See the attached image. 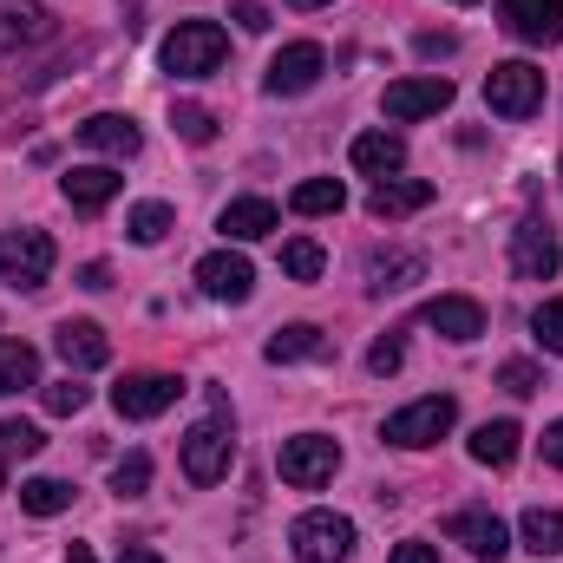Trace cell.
Segmentation results:
<instances>
[{"mask_svg":"<svg viewBox=\"0 0 563 563\" xmlns=\"http://www.w3.org/2000/svg\"><path fill=\"white\" fill-rule=\"evenodd\" d=\"M230 459H236V420H230V407L217 394L210 400V420H197L184 432V478L190 485H217L230 472Z\"/></svg>","mask_w":563,"mask_h":563,"instance_id":"obj_1","label":"cell"},{"mask_svg":"<svg viewBox=\"0 0 563 563\" xmlns=\"http://www.w3.org/2000/svg\"><path fill=\"white\" fill-rule=\"evenodd\" d=\"M223 53H230V33H223L217 20H184V26L164 40V73H177V79H210V73L223 66Z\"/></svg>","mask_w":563,"mask_h":563,"instance_id":"obj_2","label":"cell"},{"mask_svg":"<svg viewBox=\"0 0 563 563\" xmlns=\"http://www.w3.org/2000/svg\"><path fill=\"white\" fill-rule=\"evenodd\" d=\"M288 544H295V563H347L354 558V518H341V511H301L288 525Z\"/></svg>","mask_w":563,"mask_h":563,"instance_id":"obj_3","label":"cell"},{"mask_svg":"<svg viewBox=\"0 0 563 563\" xmlns=\"http://www.w3.org/2000/svg\"><path fill=\"white\" fill-rule=\"evenodd\" d=\"M485 106H492L498 119H531V112H544V73H538L531 59H505V66H492V79H485Z\"/></svg>","mask_w":563,"mask_h":563,"instance_id":"obj_4","label":"cell"},{"mask_svg":"<svg viewBox=\"0 0 563 563\" xmlns=\"http://www.w3.org/2000/svg\"><path fill=\"white\" fill-rule=\"evenodd\" d=\"M276 465L295 492H314V485H328V478L341 472V445H334L328 432H295V439H282Z\"/></svg>","mask_w":563,"mask_h":563,"instance_id":"obj_5","label":"cell"},{"mask_svg":"<svg viewBox=\"0 0 563 563\" xmlns=\"http://www.w3.org/2000/svg\"><path fill=\"white\" fill-rule=\"evenodd\" d=\"M452 420H459V400L452 394H426V400H413V407H400L394 420H387V445H407V452H420V445H439L445 432H452Z\"/></svg>","mask_w":563,"mask_h":563,"instance_id":"obj_6","label":"cell"},{"mask_svg":"<svg viewBox=\"0 0 563 563\" xmlns=\"http://www.w3.org/2000/svg\"><path fill=\"white\" fill-rule=\"evenodd\" d=\"M53 263H59V250L46 230H7L0 236V282L7 288H40L53 276Z\"/></svg>","mask_w":563,"mask_h":563,"instance_id":"obj_7","label":"cell"},{"mask_svg":"<svg viewBox=\"0 0 563 563\" xmlns=\"http://www.w3.org/2000/svg\"><path fill=\"white\" fill-rule=\"evenodd\" d=\"M177 394H184L177 374H125V380L112 387V413H119V420H157V413L177 407Z\"/></svg>","mask_w":563,"mask_h":563,"instance_id":"obj_8","label":"cell"},{"mask_svg":"<svg viewBox=\"0 0 563 563\" xmlns=\"http://www.w3.org/2000/svg\"><path fill=\"white\" fill-rule=\"evenodd\" d=\"M321 73H328V53L314 46V40H295V46H282L276 59H269V92L276 99H301V92H314L321 86Z\"/></svg>","mask_w":563,"mask_h":563,"instance_id":"obj_9","label":"cell"},{"mask_svg":"<svg viewBox=\"0 0 563 563\" xmlns=\"http://www.w3.org/2000/svg\"><path fill=\"white\" fill-rule=\"evenodd\" d=\"M445 538H452V544H465L478 563H505V558H511V531H505L485 505L452 511V518H445Z\"/></svg>","mask_w":563,"mask_h":563,"instance_id":"obj_10","label":"cell"},{"mask_svg":"<svg viewBox=\"0 0 563 563\" xmlns=\"http://www.w3.org/2000/svg\"><path fill=\"white\" fill-rule=\"evenodd\" d=\"M452 106V79L426 73V79H394L387 86V119L394 125H413V119H439Z\"/></svg>","mask_w":563,"mask_h":563,"instance_id":"obj_11","label":"cell"},{"mask_svg":"<svg viewBox=\"0 0 563 563\" xmlns=\"http://www.w3.org/2000/svg\"><path fill=\"white\" fill-rule=\"evenodd\" d=\"M558 263H563L558 236H551L538 217H525V223L511 230V269H518L525 282H551V276H558Z\"/></svg>","mask_w":563,"mask_h":563,"instance_id":"obj_12","label":"cell"},{"mask_svg":"<svg viewBox=\"0 0 563 563\" xmlns=\"http://www.w3.org/2000/svg\"><path fill=\"white\" fill-rule=\"evenodd\" d=\"M197 288H203L210 301H250V295H256V269H250V256L217 250V256L197 263Z\"/></svg>","mask_w":563,"mask_h":563,"instance_id":"obj_13","label":"cell"},{"mask_svg":"<svg viewBox=\"0 0 563 563\" xmlns=\"http://www.w3.org/2000/svg\"><path fill=\"white\" fill-rule=\"evenodd\" d=\"M498 13L525 46H558L563 40V0H498Z\"/></svg>","mask_w":563,"mask_h":563,"instance_id":"obj_14","label":"cell"},{"mask_svg":"<svg viewBox=\"0 0 563 563\" xmlns=\"http://www.w3.org/2000/svg\"><path fill=\"white\" fill-rule=\"evenodd\" d=\"M53 347H59V361H66L73 374H92V367L112 361V341H106L99 321H59V328H53Z\"/></svg>","mask_w":563,"mask_h":563,"instance_id":"obj_15","label":"cell"},{"mask_svg":"<svg viewBox=\"0 0 563 563\" xmlns=\"http://www.w3.org/2000/svg\"><path fill=\"white\" fill-rule=\"evenodd\" d=\"M40 40H53V13L40 0H0V53L40 46Z\"/></svg>","mask_w":563,"mask_h":563,"instance_id":"obj_16","label":"cell"},{"mask_svg":"<svg viewBox=\"0 0 563 563\" xmlns=\"http://www.w3.org/2000/svg\"><path fill=\"white\" fill-rule=\"evenodd\" d=\"M420 321L432 334H445V341H478V334H485V308H478L472 295H439V301H426Z\"/></svg>","mask_w":563,"mask_h":563,"instance_id":"obj_17","label":"cell"},{"mask_svg":"<svg viewBox=\"0 0 563 563\" xmlns=\"http://www.w3.org/2000/svg\"><path fill=\"white\" fill-rule=\"evenodd\" d=\"M432 203V184L426 177H380L374 190H367V210L380 217V223H394V217H413Z\"/></svg>","mask_w":563,"mask_h":563,"instance_id":"obj_18","label":"cell"},{"mask_svg":"<svg viewBox=\"0 0 563 563\" xmlns=\"http://www.w3.org/2000/svg\"><path fill=\"white\" fill-rule=\"evenodd\" d=\"M79 144H86V151H106V157H139L144 132L125 119V112H99V119L79 125Z\"/></svg>","mask_w":563,"mask_h":563,"instance_id":"obj_19","label":"cell"},{"mask_svg":"<svg viewBox=\"0 0 563 563\" xmlns=\"http://www.w3.org/2000/svg\"><path fill=\"white\" fill-rule=\"evenodd\" d=\"M347 157H354V170H367V177H400V170H407V139H400V132H361V139L347 144Z\"/></svg>","mask_w":563,"mask_h":563,"instance_id":"obj_20","label":"cell"},{"mask_svg":"<svg viewBox=\"0 0 563 563\" xmlns=\"http://www.w3.org/2000/svg\"><path fill=\"white\" fill-rule=\"evenodd\" d=\"M59 190H66V203H73V210H86V217H92V210H106V203L119 197V170H106V164H79V170H66V177H59Z\"/></svg>","mask_w":563,"mask_h":563,"instance_id":"obj_21","label":"cell"},{"mask_svg":"<svg viewBox=\"0 0 563 563\" xmlns=\"http://www.w3.org/2000/svg\"><path fill=\"white\" fill-rule=\"evenodd\" d=\"M282 217L269 197H236V203H223V217H217V230L230 236V243H256V236H269Z\"/></svg>","mask_w":563,"mask_h":563,"instance_id":"obj_22","label":"cell"},{"mask_svg":"<svg viewBox=\"0 0 563 563\" xmlns=\"http://www.w3.org/2000/svg\"><path fill=\"white\" fill-rule=\"evenodd\" d=\"M426 282V256L413 250H380V256H367V288L374 295H400V288H413Z\"/></svg>","mask_w":563,"mask_h":563,"instance_id":"obj_23","label":"cell"},{"mask_svg":"<svg viewBox=\"0 0 563 563\" xmlns=\"http://www.w3.org/2000/svg\"><path fill=\"white\" fill-rule=\"evenodd\" d=\"M276 367H288V361H328V334L314 328V321H288V328H276L269 334V347H263Z\"/></svg>","mask_w":563,"mask_h":563,"instance_id":"obj_24","label":"cell"},{"mask_svg":"<svg viewBox=\"0 0 563 563\" xmlns=\"http://www.w3.org/2000/svg\"><path fill=\"white\" fill-rule=\"evenodd\" d=\"M518 439H525L518 420H485L478 432H472V459H478V465H492V472H505V465L518 459Z\"/></svg>","mask_w":563,"mask_h":563,"instance_id":"obj_25","label":"cell"},{"mask_svg":"<svg viewBox=\"0 0 563 563\" xmlns=\"http://www.w3.org/2000/svg\"><path fill=\"white\" fill-rule=\"evenodd\" d=\"M288 210L295 217H334V210H347V184L341 177H308V184L288 190Z\"/></svg>","mask_w":563,"mask_h":563,"instance_id":"obj_26","label":"cell"},{"mask_svg":"<svg viewBox=\"0 0 563 563\" xmlns=\"http://www.w3.org/2000/svg\"><path fill=\"white\" fill-rule=\"evenodd\" d=\"M518 531H525V551H538V558H563V511H551V505H531Z\"/></svg>","mask_w":563,"mask_h":563,"instance_id":"obj_27","label":"cell"},{"mask_svg":"<svg viewBox=\"0 0 563 563\" xmlns=\"http://www.w3.org/2000/svg\"><path fill=\"white\" fill-rule=\"evenodd\" d=\"M20 387H40V354L26 341H0V394H20Z\"/></svg>","mask_w":563,"mask_h":563,"instance_id":"obj_28","label":"cell"},{"mask_svg":"<svg viewBox=\"0 0 563 563\" xmlns=\"http://www.w3.org/2000/svg\"><path fill=\"white\" fill-rule=\"evenodd\" d=\"M20 505H26L33 518H59V511L73 505V485H66V478H26V485H20Z\"/></svg>","mask_w":563,"mask_h":563,"instance_id":"obj_29","label":"cell"},{"mask_svg":"<svg viewBox=\"0 0 563 563\" xmlns=\"http://www.w3.org/2000/svg\"><path fill=\"white\" fill-rule=\"evenodd\" d=\"M170 223H177V217H170V203H132V217H125L132 243H144V250H151V243H164V236H170Z\"/></svg>","mask_w":563,"mask_h":563,"instance_id":"obj_30","label":"cell"},{"mask_svg":"<svg viewBox=\"0 0 563 563\" xmlns=\"http://www.w3.org/2000/svg\"><path fill=\"white\" fill-rule=\"evenodd\" d=\"M328 269V256H321V243H308V236H295V243H282V276L288 282H314Z\"/></svg>","mask_w":563,"mask_h":563,"instance_id":"obj_31","label":"cell"},{"mask_svg":"<svg viewBox=\"0 0 563 563\" xmlns=\"http://www.w3.org/2000/svg\"><path fill=\"white\" fill-rule=\"evenodd\" d=\"M40 400H46V413H59V420H73L86 400H92V387H79V374H66V380H53V387H40Z\"/></svg>","mask_w":563,"mask_h":563,"instance_id":"obj_32","label":"cell"},{"mask_svg":"<svg viewBox=\"0 0 563 563\" xmlns=\"http://www.w3.org/2000/svg\"><path fill=\"white\" fill-rule=\"evenodd\" d=\"M170 132L184 144H210L217 139V119H210L203 106H170Z\"/></svg>","mask_w":563,"mask_h":563,"instance_id":"obj_33","label":"cell"},{"mask_svg":"<svg viewBox=\"0 0 563 563\" xmlns=\"http://www.w3.org/2000/svg\"><path fill=\"white\" fill-rule=\"evenodd\" d=\"M531 334H538L544 354H563V295H551V301L531 314Z\"/></svg>","mask_w":563,"mask_h":563,"instance_id":"obj_34","label":"cell"},{"mask_svg":"<svg viewBox=\"0 0 563 563\" xmlns=\"http://www.w3.org/2000/svg\"><path fill=\"white\" fill-rule=\"evenodd\" d=\"M400 367H407V341H400V334H380V341L367 347V374L387 380V374H400Z\"/></svg>","mask_w":563,"mask_h":563,"instance_id":"obj_35","label":"cell"},{"mask_svg":"<svg viewBox=\"0 0 563 563\" xmlns=\"http://www.w3.org/2000/svg\"><path fill=\"white\" fill-rule=\"evenodd\" d=\"M144 485H151V459H144V452H132V459L112 465V492H119V498H139Z\"/></svg>","mask_w":563,"mask_h":563,"instance_id":"obj_36","label":"cell"},{"mask_svg":"<svg viewBox=\"0 0 563 563\" xmlns=\"http://www.w3.org/2000/svg\"><path fill=\"white\" fill-rule=\"evenodd\" d=\"M46 439H40V426H26V420H0V452H13V459H33Z\"/></svg>","mask_w":563,"mask_h":563,"instance_id":"obj_37","label":"cell"},{"mask_svg":"<svg viewBox=\"0 0 563 563\" xmlns=\"http://www.w3.org/2000/svg\"><path fill=\"white\" fill-rule=\"evenodd\" d=\"M498 387L525 400V394H538V387H544V374H538L531 361H505V367H498Z\"/></svg>","mask_w":563,"mask_h":563,"instance_id":"obj_38","label":"cell"},{"mask_svg":"<svg viewBox=\"0 0 563 563\" xmlns=\"http://www.w3.org/2000/svg\"><path fill=\"white\" fill-rule=\"evenodd\" d=\"M236 26H243V33H263V26H269V7H263V0H236Z\"/></svg>","mask_w":563,"mask_h":563,"instance_id":"obj_39","label":"cell"},{"mask_svg":"<svg viewBox=\"0 0 563 563\" xmlns=\"http://www.w3.org/2000/svg\"><path fill=\"white\" fill-rule=\"evenodd\" d=\"M538 445H544V465H563V420L544 426V439H538Z\"/></svg>","mask_w":563,"mask_h":563,"instance_id":"obj_40","label":"cell"},{"mask_svg":"<svg viewBox=\"0 0 563 563\" xmlns=\"http://www.w3.org/2000/svg\"><path fill=\"white\" fill-rule=\"evenodd\" d=\"M387 563H439V551H432V544H400Z\"/></svg>","mask_w":563,"mask_h":563,"instance_id":"obj_41","label":"cell"},{"mask_svg":"<svg viewBox=\"0 0 563 563\" xmlns=\"http://www.w3.org/2000/svg\"><path fill=\"white\" fill-rule=\"evenodd\" d=\"M452 46H459L452 33H420V53H426V59H439V53H452Z\"/></svg>","mask_w":563,"mask_h":563,"instance_id":"obj_42","label":"cell"},{"mask_svg":"<svg viewBox=\"0 0 563 563\" xmlns=\"http://www.w3.org/2000/svg\"><path fill=\"white\" fill-rule=\"evenodd\" d=\"M119 563H164V558H157V551H144V544H125V551H119Z\"/></svg>","mask_w":563,"mask_h":563,"instance_id":"obj_43","label":"cell"},{"mask_svg":"<svg viewBox=\"0 0 563 563\" xmlns=\"http://www.w3.org/2000/svg\"><path fill=\"white\" fill-rule=\"evenodd\" d=\"M79 282H86V288H106L112 276H106V263H86V269H79Z\"/></svg>","mask_w":563,"mask_h":563,"instance_id":"obj_44","label":"cell"},{"mask_svg":"<svg viewBox=\"0 0 563 563\" xmlns=\"http://www.w3.org/2000/svg\"><path fill=\"white\" fill-rule=\"evenodd\" d=\"M66 563H99V558H92V544H73V551H66Z\"/></svg>","mask_w":563,"mask_h":563,"instance_id":"obj_45","label":"cell"},{"mask_svg":"<svg viewBox=\"0 0 563 563\" xmlns=\"http://www.w3.org/2000/svg\"><path fill=\"white\" fill-rule=\"evenodd\" d=\"M288 7H301V13H308V7H328V0H288Z\"/></svg>","mask_w":563,"mask_h":563,"instance_id":"obj_46","label":"cell"},{"mask_svg":"<svg viewBox=\"0 0 563 563\" xmlns=\"http://www.w3.org/2000/svg\"><path fill=\"white\" fill-rule=\"evenodd\" d=\"M0 492H7V459H0Z\"/></svg>","mask_w":563,"mask_h":563,"instance_id":"obj_47","label":"cell"},{"mask_svg":"<svg viewBox=\"0 0 563 563\" xmlns=\"http://www.w3.org/2000/svg\"><path fill=\"white\" fill-rule=\"evenodd\" d=\"M459 7H472V0H459Z\"/></svg>","mask_w":563,"mask_h":563,"instance_id":"obj_48","label":"cell"},{"mask_svg":"<svg viewBox=\"0 0 563 563\" xmlns=\"http://www.w3.org/2000/svg\"><path fill=\"white\" fill-rule=\"evenodd\" d=\"M558 170H563V164H558Z\"/></svg>","mask_w":563,"mask_h":563,"instance_id":"obj_49","label":"cell"}]
</instances>
